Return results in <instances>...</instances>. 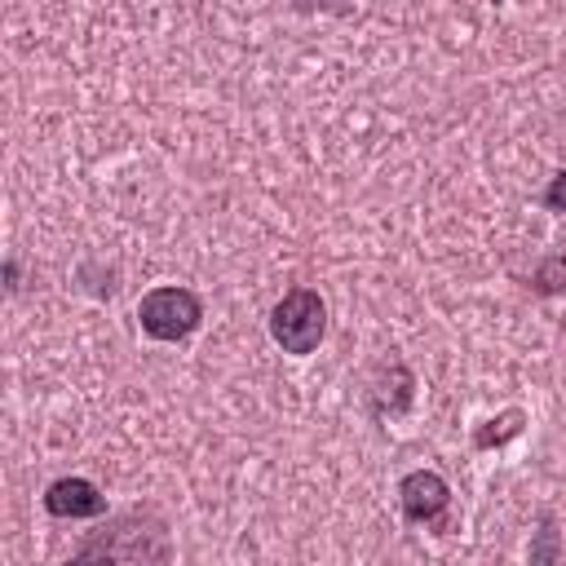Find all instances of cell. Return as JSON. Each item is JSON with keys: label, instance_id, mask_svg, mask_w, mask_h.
I'll return each mask as SVG.
<instances>
[{"label": "cell", "instance_id": "277c9868", "mask_svg": "<svg viewBox=\"0 0 566 566\" xmlns=\"http://www.w3.org/2000/svg\"><path fill=\"white\" fill-rule=\"evenodd\" d=\"M398 509L411 526H442L447 522V509H451V486L442 473L433 469H411L402 482H398Z\"/></svg>", "mask_w": 566, "mask_h": 566}, {"label": "cell", "instance_id": "5b68a950", "mask_svg": "<svg viewBox=\"0 0 566 566\" xmlns=\"http://www.w3.org/2000/svg\"><path fill=\"white\" fill-rule=\"evenodd\" d=\"M44 513L49 517H62V522L102 517L106 513V495L88 478H57V482L44 486Z\"/></svg>", "mask_w": 566, "mask_h": 566}, {"label": "cell", "instance_id": "6da1fadb", "mask_svg": "<svg viewBox=\"0 0 566 566\" xmlns=\"http://www.w3.org/2000/svg\"><path fill=\"white\" fill-rule=\"evenodd\" d=\"M168 562L172 544H168V526L155 513H124L111 522V531H97L88 544L75 548V562Z\"/></svg>", "mask_w": 566, "mask_h": 566}, {"label": "cell", "instance_id": "7a4b0ae2", "mask_svg": "<svg viewBox=\"0 0 566 566\" xmlns=\"http://www.w3.org/2000/svg\"><path fill=\"white\" fill-rule=\"evenodd\" d=\"M270 336L283 354H314L327 336V305L314 287H292L283 292V301L270 310Z\"/></svg>", "mask_w": 566, "mask_h": 566}, {"label": "cell", "instance_id": "3957f363", "mask_svg": "<svg viewBox=\"0 0 566 566\" xmlns=\"http://www.w3.org/2000/svg\"><path fill=\"white\" fill-rule=\"evenodd\" d=\"M137 323L150 340H186L203 323V301L190 287L164 283L137 301Z\"/></svg>", "mask_w": 566, "mask_h": 566}, {"label": "cell", "instance_id": "52a82bcc", "mask_svg": "<svg viewBox=\"0 0 566 566\" xmlns=\"http://www.w3.org/2000/svg\"><path fill=\"white\" fill-rule=\"evenodd\" d=\"M531 292H539V296H557V292H566V252H553V256H544V261L535 265V274H531Z\"/></svg>", "mask_w": 566, "mask_h": 566}, {"label": "cell", "instance_id": "8992f818", "mask_svg": "<svg viewBox=\"0 0 566 566\" xmlns=\"http://www.w3.org/2000/svg\"><path fill=\"white\" fill-rule=\"evenodd\" d=\"M522 420H526V416H522L517 407H509V411L491 416V420H486V424L473 433V447H478V451H491V447H500V442L517 438V433H522Z\"/></svg>", "mask_w": 566, "mask_h": 566}, {"label": "cell", "instance_id": "ba28073f", "mask_svg": "<svg viewBox=\"0 0 566 566\" xmlns=\"http://www.w3.org/2000/svg\"><path fill=\"white\" fill-rule=\"evenodd\" d=\"M544 208H548V212H566V168L548 177V186H544Z\"/></svg>", "mask_w": 566, "mask_h": 566}]
</instances>
